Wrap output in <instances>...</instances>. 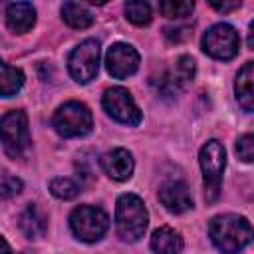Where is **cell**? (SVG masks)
Wrapping results in <instances>:
<instances>
[{"mask_svg":"<svg viewBox=\"0 0 254 254\" xmlns=\"http://www.w3.org/2000/svg\"><path fill=\"white\" fill-rule=\"evenodd\" d=\"M212 244L224 254H238L254 242V226L240 214H218L208 224Z\"/></svg>","mask_w":254,"mask_h":254,"instance_id":"1","label":"cell"},{"mask_svg":"<svg viewBox=\"0 0 254 254\" xmlns=\"http://www.w3.org/2000/svg\"><path fill=\"white\" fill-rule=\"evenodd\" d=\"M149 224V214L145 208V202L137 194H121L117 198V208H115V226L117 234L125 242H137L143 238L145 230Z\"/></svg>","mask_w":254,"mask_h":254,"instance_id":"2","label":"cell"},{"mask_svg":"<svg viewBox=\"0 0 254 254\" xmlns=\"http://www.w3.org/2000/svg\"><path fill=\"white\" fill-rule=\"evenodd\" d=\"M200 169H202V181H204V196L208 202H214L220 196V185H222V173L226 167V151L220 141L210 139L202 145L200 155Z\"/></svg>","mask_w":254,"mask_h":254,"instance_id":"3","label":"cell"},{"mask_svg":"<svg viewBox=\"0 0 254 254\" xmlns=\"http://www.w3.org/2000/svg\"><path fill=\"white\" fill-rule=\"evenodd\" d=\"M54 129L62 137H83L93 129V117L87 105L79 101H67L54 113Z\"/></svg>","mask_w":254,"mask_h":254,"instance_id":"4","label":"cell"},{"mask_svg":"<svg viewBox=\"0 0 254 254\" xmlns=\"http://www.w3.org/2000/svg\"><path fill=\"white\" fill-rule=\"evenodd\" d=\"M69 226L75 238H79L81 242H97L107 232L109 218L99 206L83 204L73 208V212L69 214Z\"/></svg>","mask_w":254,"mask_h":254,"instance_id":"5","label":"cell"},{"mask_svg":"<svg viewBox=\"0 0 254 254\" xmlns=\"http://www.w3.org/2000/svg\"><path fill=\"white\" fill-rule=\"evenodd\" d=\"M2 145L10 157H20L30 147L28 117L22 109H12L2 117Z\"/></svg>","mask_w":254,"mask_h":254,"instance_id":"6","label":"cell"},{"mask_svg":"<svg viewBox=\"0 0 254 254\" xmlns=\"http://www.w3.org/2000/svg\"><path fill=\"white\" fill-rule=\"evenodd\" d=\"M202 50L214 60H232L240 50L238 32L230 24H214L202 36Z\"/></svg>","mask_w":254,"mask_h":254,"instance_id":"7","label":"cell"},{"mask_svg":"<svg viewBox=\"0 0 254 254\" xmlns=\"http://www.w3.org/2000/svg\"><path fill=\"white\" fill-rule=\"evenodd\" d=\"M67 69L77 83H89L99 69V44L95 40H83L75 46L69 54Z\"/></svg>","mask_w":254,"mask_h":254,"instance_id":"8","label":"cell"},{"mask_svg":"<svg viewBox=\"0 0 254 254\" xmlns=\"http://www.w3.org/2000/svg\"><path fill=\"white\" fill-rule=\"evenodd\" d=\"M103 109L109 117L123 125H139L141 123V111L135 105L131 93L125 87H111L103 93Z\"/></svg>","mask_w":254,"mask_h":254,"instance_id":"9","label":"cell"},{"mask_svg":"<svg viewBox=\"0 0 254 254\" xmlns=\"http://www.w3.org/2000/svg\"><path fill=\"white\" fill-rule=\"evenodd\" d=\"M105 67L113 77L125 79L139 69V54L129 44H113L105 54Z\"/></svg>","mask_w":254,"mask_h":254,"instance_id":"10","label":"cell"},{"mask_svg":"<svg viewBox=\"0 0 254 254\" xmlns=\"http://www.w3.org/2000/svg\"><path fill=\"white\" fill-rule=\"evenodd\" d=\"M194 75V62L192 58L189 56H181L175 64V67L171 71H167L159 83H157V89L163 93V95H175L183 89V85H187Z\"/></svg>","mask_w":254,"mask_h":254,"instance_id":"11","label":"cell"},{"mask_svg":"<svg viewBox=\"0 0 254 254\" xmlns=\"http://www.w3.org/2000/svg\"><path fill=\"white\" fill-rule=\"evenodd\" d=\"M99 163H101V169L105 171V175L113 181H127L133 175V169H135L133 155L123 147L107 151L101 157Z\"/></svg>","mask_w":254,"mask_h":254,"instance_id":"12","label":"cell"},{"mask_svg":"<svg viewBox=\"0 0 254 254\" xmlns=\"http://www.w3.org/2000/svg\"><path fill=\"white\" fill-rule=\"evenodd\" d=\"M159 200L161 204L175 214H181L189 208H192V196L189 187L183 181H169L159 189Z\"/></svg>","mask_w":254,"mask_h":254,"instance_id":"13","label":"cell"},{"mask_svg":"<svg viewBox=\"0 0 254 254\" xmlns=\"http://www.w3.org/2000/svg\"><path fill=\"white\" fill-rule=\"evenodd\" d=\"M36 24V8L30 2H12L6 6V26L16 34H26Z\"/></svg>","mask_w":254,"mask_h":254,"instance_id":"14","label":"cell"},{"mask_svg":"<svg viewBox=\"0 0 254 254\" xmlns=\"http://www.w3.org/2000/svg\"><path fill=\"white\" fill-rule=\"evenodd\" d=\"M236 101L244 111H254V62H248L240 67L234 83Z\"/></svg>","mask_w":254,"mask_h":254,"instance_id":"15","label":"cell"},{"mask_svg":"<svg viewBox=\"0 0 254 254\" xmlns=\"http://www.w3.org/2000/svg\"><path fill=\"white\" fill-rule=\"evenodd\" d=\"M18 224H20L22 234H24L26 238H30V240L42 238V236L46 234V230H48V220H46L44 212H42L36 204H28V206L22 210V214H20V218H18Z\"/></svg>","mask_w":254,"mask_h":254,"instance_id":"16","label":"cell"},{"mask_svg":"<svg viewBox=\"0 0 254 254\" xmlns=\"http://www.w3.org/2000/svg\"><path fill=\"white\" fill-rule=\"evenodd\" d=\"M151 250L155 254H181L183 238L177 230H173L169 226H161L151 236Z\"/></svg>","mask_w":254,"mask_h":254,"instance_id":"17","label":"cell"},{"mask_svg":"<svg viewBox=\"0 0 254 254\" xmlns=\"http://www.w3.org/2000/svg\"><path fill=\"white\" fill-rule=\"evenodd\" d=\"M62 18L64 22L73 30H85L93 24V14L85 4L79 2H64L62 6Z\"/></svg>","mask_w":254,"mask_h":254,"instance_id":"18","label":"cell"},{"mask_svg":"<svg viewBox=\"0 0 254 254\" xmlns=\"http://www.w3.org/2000/svg\"><path fill=\"white\" fill-rule=\"evenodd\" d=\"M24 85V73L22 69L10 65V64H2L0 67V93L2 97H12L16 95Z\"/></svg>","mask_w":254,"mask_h":254,"instance_id":"19","label":"cell"},{"mask_svg":"<svg viewBox=\"0 0 254 254\" xmlns=\"http://www.w3.org/2000/svg\"><path fill=\"white\" fill-rule=\"evenodd\" d=\"M125 16L135 26H147L153 18L151 6L147 2H127L125 4Z\"/></svg>","mask_w":254,"mask_h":254,"instance_id":"20","label":"cell"},{"mask_svg":"<svg viewBox=\"0 0 254 254\" xmlns=\"http://www.w3.org/2000/svg\"><path fill=\"white\" fill-rule=\"evenodd\" d=\"M194 4L189 0H165L159 4V12L165 18H185L192 12Z\"/></svg>","mask_w":254,"mask_h":254,"instance_id":"21","label":"cell"},{"mask_svg":"<svg viewBox=\"0 0 254 254\" xmlns=\"http://www.w3.org/2000/svg\"><path fill=\"white\" fill-rule=\"evenodd\" d=\"M50 190H52V194H54L56 198L71 200V198L77 196L79 187H77L71 179H67V177H58V179H54V181L50 183Z\"/></svg>","mask_w":254,"mask_h":254,"instance_id":"22","label":"cell"},{"mask_svg":"<svg viewBox=\"0 0 254 254\" xmlns=\"http://www.w3.org/2000/svg\"><path fill=\"white\" fill-rule=\"evenodd\" d=\"M236 155L244 163H254V133H246L236 141Z\"/></svg>","mask_w":254,"mask_h":254,"instance_id":"23","label":"cell"},{"mask_svg":"<svg viewBox=\"0 0 254 254\" xmlns=\"http://www.w3.org/2000/svg\"><path fill=\"white\" fill-rule=\"evenodd\" d=\"M20 190H22V181L4 173L2 175V198H10V196L18 194Z\"/></svg>","mask_w":254,"mask_h":254,"instance_id":"24","label":"cell"},{"mask_svg":"<svg viewBox=\"0 0 254 254\" xmlns=\"http://www.w3.org/2000/svg\"><path fill=\"white\" fill-rule=\"evenodd\" d=\"M190 28H187V26H179V28H165V38L169 40V42H175V44H179V42H185V40H189L190 38Z\"/></svg>","mask_w":254,"mask_h":254,"instance_id":"25","label":"cell"},{"mask_svg":"<svg viewBox=\"0 0 254 254\" xmlns=\"http://www.w3.org/2000/svg\"><path fill=\"white\" fill-rule=\"evenodd\" d=\"M210 6L218 12H230V10L240 8V2H210Z\"/></svg>","mask_w":254,"mask_h":254,"instance_id":"26","label":"cell"},{"mask_svg":"<svg viewBox=\"0 0 254 254\" xmlns=\"http://www.w3.org/2000/svg\"><path fill=\"white\" fill-rule=\"evenodd\" d=\"M248 46L254 50V22L250 24V32H248Z\"/></svg>","mask_w":254,"mask_h":254,"instance_id":"27","label":"cell"},{"mask_svg":"<svg viewBox=\"0 0 254 254\" xmlns=\"http://www.w3.org/2000/svg\"><path fill=\"white\" fill-rule=\"evenodd\" d=\"M2 248H4V254H10V246H8L6 238H2Z\"/></svg>","mask_w":254,"mask_h":254,"instance_id":"28","label":"cell"}]
</instances>
